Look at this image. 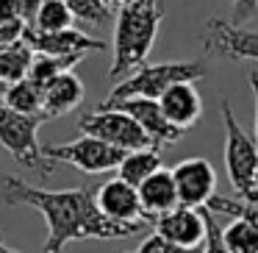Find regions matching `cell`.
<instances>
[{"label":"cell","mask_w":258,"mask_h":253,"mask_svg":"<svg viewBox=\"0 0 258 253\" xmlns=\"http://www.w3.org/2000/svg\"><path fill=\"white\" fill-rule=\"evenodd\" d=\"M128 3H134V0H106V6H108V12H119V9H125Z\"/></svg>","instance_id":"f546056e"},{"label":"cell","mask_w":258,"mask_h":253,"mask_svg":"<svg viewBox=\"0 0 258 253\" xmlns=\"http://www.w3.org/2000/svg\"><path fill=\"white\" fill-rule=\"evenodd\" d=\"M42 3H45V0H12L14 12H17L23 20H28V23L36 20V12L42 9Z\"/></svg>","instance_id":"83f0119b"},{"label":"cell","mask_w":258,"mask_h":253,"mask_svg":"<svg viewBox=\"0 0 258 253\" xmlns=\"http://www.w3.org/2000/svg\"><path fill=\"white\" fill-rule=\"evenodd\" d=\"M255 195H258V173H255Z\"/></svg>","instance_id":"d6a6232c"},{"label":"cell","mask_w":258,"mask_h":253,"mask_svg":"<svg viewBox=\"0 0 258 253\" xmlns=\"http://www.w3.org/2000/svg\"><path fill=\"white\" fill-rule=\"evenodd\" d=\"M175 184H178L180 206L206 209L217 197V167L203 156L183 159L172 167Z\"/></svg>","instance_id":"9c48e42d"},{"label":"cell","mask_w":258,"mask_h":253,"mask_svg":"<svg viewBox=\"0 0 258 253\" xmlns=\"http://www.w3.org/2000/svg\"><path fill=\"white\" fill-rule=\"evenodd\" d=\"M3 100L20 114H34V117H45V92L39 86H34L28 78L20 81V84L6 86V95ZM47 120V117H45Z\"/></svg>","instance_id":"d6986e66"},{"label":"cell","mask_w":258,"mask_h":253,"mask_svg":"<svg viewBox=\"0 0 258 253\" xmlns=\"http://www.w3.org/2000/svg\"><path fill=\"white\" fill-rule=\"evenodd\" d=\"M153 225H156V231L164 239H169L178 247H186L191 253L206 245V236H208L206 214L200 209H189V206H178L172 212L161 214Z\"/></svg>","instance_id":"7c38bea8"},{"label":"cell","mask_w":258,"mask_h":253,"mask_svg":"<svg viewBox=\"0 0 258 253\" xmlns=\"http://www.w3.org/2000/svg\"><path fill=\"white\" fill-rule=\"evenodd\" d=\"M0 203L36 209L45 217L47 239L39 253H64L70 242L78 239H125L142 228V225H122L108 220L97 209L92 186L39 189L17 175H3L0 178Z\"/></svg>","instance_id":"6da1fadb"},{"label":"cell","mask_w":258,"mask_h":253,"mask_svg":"<svg viewBox=\"0 0 258 253\" xmlns=\"http://www.w3.org/2000/svg\"><path fill=\"white\" fill-rule=\"evenodd\" d=\"M250 89H252V112H255V142H258V73L250 75Z\"/></svg>","instance_id":"f1b7e54d"},{"label":"cell","mask_w":258,"mask_h":253,"mask_svg":"<svg viewBox=\"0 0 258 253\" xmlns=\"http://www.w3.org/2000/svg\"><path fill=\"white\" fill-rule=\"evenodd\" d=\"M64 3L73 9L75 20H84V23H92V25H100L111 17L106 0H64Z\"/></svg>","instance_id":"7402d4cb"},{"label":"cell","mask_w":258,"mask_h":253,"mask_svg":"<svg viewBox=\"0 0 258 253\" xmlns=\"http://www.w3.org/2000/svg\"><path fill=\"white\" fill-rule=\"evenodd\" d=\"M84 81L75 75V70L58 75L50 86L45 89V117L47 120H56V117H64V114L75 112V109L84 103Z\"/></svg>","instance_id":"2e32d148"},{"label":"cell","mask_w":258,"mask_h":253,"mask_svg":"<svg viewBox=\"0 0 258 253\" xmlns=\"http://www.w3.org/2000/svg\"><path fill=\"white\" fill-rule=\"evenodd\" d=\"M206 78V64L203 62H164V64H145L136 70L131 78L114 84L103 106L131 100V97H147V100H161L164 92H169L178 84H195Z\"/></svg>","instance_id":"3957f363"},{"label":"cell","mask_w":258,"mask_h":253,"mask_svg":"<svg viewBox=\"0 0 258 253\" xmlns=\"http://www.w3.org/2000/svg\"><path fill=\"white\" fill-rule=\"evenodd\" d=\"M158 103H161V109H164V117H167L178 131H183V134L203 114V97H200V92L195 89V84L172 86L169 92H164V97Z\"/></svg>","instance_id":"9a60e30c"},{"label":"cell","mask_w":258,"mask_h":253,"mask_svg":"<svg viewBox=\"0 0 258 253\" xmlns=\"http://www.w3.org/2000/svg\"><path fill=\"white\" fill-rule=\"evenodd\" d=\"M47 123L45 117L20 114L0 97V147L12 153L20 167L39 175H50L56 164L45 156V147L39 145V128Z\"/></svg>","instance_id":"5b68a950"},{"label":"cell","mask_w":258,"mask_h":253,"mask_svg":"<svg viewBox=\"0 0 258 253\" xmlns=\"http://www.w3.org/2000/svg\"><path fill=\"white\" fill-rule=\"evenodd\" d=\"M222 239L230 253H258V223L247 217H233V223L222 228Z\"/></svg>","instance_id":"ffe728a7"},{"label":"cell","mask_w":258,"mask_h":253,"mask_svg":"<svg viewBox=\"0 0 258 253\" xmlns=\"http://www.w3.org/2000/svg\"><path fill=\"white\" fill-rule=\"evenodd\" d=\"M45 156L53 164H70L86 175H97L117 170L125 153L119 147L106 145L103 139H95V136H78V139L61 142V145H45Z\"/></svg>","instance_id":"52a82bcc"},{"label":"cell","mask_w":258,"mask_h":253,"mask_svg":"<svg viewBox=\"0 0 258 253\" xmlns=\"http://www.w3.org/2000/svg\"><path fill=\"white\" fill-rule=\"evenodd\" d=\"M164 6L158 0H134L117 12L114 25V59L108 67V78L114 84L131 78L136 70L147 64L158 28L164 23Z\"/></svg>","instance_id":"7a4b0ae2"},{"label":"cell","mask_w":258,"mask_h":253,"mask_svg":"<svg viewBox=\"0 0 258 253\" xmlns=\"http://www.w3.org/2000/svg\"><path fill=\"white\" fill-rule=\"evenodd\" d=\"M258 14V0H230V23L244 25Z\"/></svg>","instance_id":"4316f807"},{"label":"cell","mask_w":258,"mask_h":253,"mask_svg":"<svg viewBox=\"0 0 258 253\" xmlns=\"http://www.w3.org/2000/svg\"><path fill=\"white\" fill-rule=\"evenodd\" d=\"M78 128L84 136L103 139L106 145L119 147L122 153L153 147V142H150V136L145 134V128H142L131 114L119 112V109H95V112L84 114V117L78 120Z\"/></svg>","instance_id":"8992f818"},{"label":"cell","mask_w":258,"mask_h":253,"mask_svg":"<svg viewBox=\"0 0 258 253\" xmlns=\"http://www.w3.org/2000/svg\"><path fill=\"white\" fill-rule=\"evenodd\" d=\"M0 50H3V45H0Z\"/></svg>","instance_id":"836d02e7"},{"label":"cell","mask_w":258,"mask_h":253,"mask_svg":"<svg viewBox=\"0 0 258 253\" xmlns=\"http://www.w3.org/2000/svg\"><path fill=\"white\" fill-rule=\"evenodd\" d=\"M100 109H119V112L131 114L136 123L145 128V134L150 136L153 147H167L180 142L183 131H178L167 117H164V109L158 100H147V97H131V100L114 103V106H100Z\"/></svg>","instance_id":"4fadbf2b"},{"label":"cell","mask_w":258,"mask_h":253,"mask_svg":"<svg viewBox=\"0 0 258 253\" xmlns=\"http://www.w3.org/2000/svg\"><path fill=\"white\" fill-rule=\"evenodd\" d=\"M36 62V53L28 42H17V45H9L0 50V84H20L31 75V67Z\"/></svg>","instance_id":"e0dca14e"},{"label":"cell","mask_w":258,"mask_h":253,"mask_svg":"<svg viewBox=\"0 0 258 253\" xmlns=\"http://www.w3.org/2000/svg\"><path fill=\"white\" fill-rule=\"evenodd\" d=\"M158 170H161V153H158V147H142V150L125 153L122 164L117 167V175L139 189V186L145 184L150 175H156Z\"/></svg>","instance_id":"ac0fdd59"},{"label":"cell","mask_w":258,"mask_h":253,"mask_svg":"<svg viewBox=\"0 0 258 253\" xmlns=\"http://www.w3.org/2000/svg\"><path fill=\"white\" fill-rule=\"evenodd\" d=\"M203 47L208 56L230 62H258V31L233 25L230 20L208 17L203 25Z\"/></svg>","instance_id":"ba28073f"},{"label":"cell","mask_w":258,"mask_h":253,"mask_svg":"<svg viewBox=\"0 0 258 253\" xmlns=\"http://www.w3.org/2000/svg\"><path fill=\"white\" fill-rule=\"evenodd\" d=\"M225 125V170H228L230 186L236 189V197L250 206H258L255 195V173H258V142L250 136L241 123L236 120L228 100L219 103Z\"/></svg>","instance_id":"277c9868"},{"label":"cell","mask_w":258,"mask_h":253,"mask_svg":"<svg viewBox=\"0 0 258 253\" xmlns=\"http://www.w3.org/2000/svg\"><path fill=\"white\" fill-rule=\"evenodd\" d=\"M75 14L64 0H45L42 9L36 12L34 28L42 34H58V31H70L75 28Z\"/></svg>","instance_id":"44dd1931"},{"label":"cell","mask_w":258,"mask_h":253,"mask_svg":"<svg viewBox=\"0 0 258 253\" xmlns=\"http://www.w3.org/2000/svg\"><path fill=\"white\" fill-rule=\"evenodd\" d=\"M95 200H97V209H100L108 220H114V223H122V225L150 223V217H147L145 209H142L139 189L131 186L128 181H122L119 175H114V178L103 181V184L97 186Z\"/></svg>","instance_id":"30bf717a"},{"label":"cell","mask_w":258,"mask_h":253,"mask_svg":"<svg viewBox=\"0 0 258 253\" xmlns=\"http://www.w3.org/2000/svg\"><path fill=\"white\" fill-rule=\"evenodd\" d=\"M31 23L17 14H9V17H0V45L9 47V45H17V42L25 39Z\"/></svg>","instance_id":"cb8c5ba5"},{"label":"cell","mask_w":258,"mask_h":253,"mask_svg":"<svg viewBox=\"0 0 258 253\" xmlns=\"http://www.w3.org/2000/svg\"><path fill=\"white\" fill-rule=\"evenodd\" d=\"M125 253H191V250L172 245V242L164 239V236L158 234V231H153L150 236H145V239H142V245H139V247H134V250H125Z\"/></svg>","instance_id":"d4e9b609"},{"label":"cell","mask_w":258,"mask_h":253,"mask_svg":"<svg viewBox=\"0 0 258 253\" xmlns=\"http://www.w3.org/2000/svg\"><path fill=\"white\" fill-rule=\"evenodd\" d=\"M9 14H17L14 12V6H12V0H0V17H9ZM20 17V14H17Z\"/></svg>","instance_id":"4dcf8cb0"},{"label":"cell","mask_w":258,"mask_h":253,"mask_svg":"<svg viewBox=\"0 0 258 253\" xmlns=\"http://www.w3.org/2000/svg\"><path fill=\"white\" fill-rule=\"evenodd\" d=\"M206 209H211V212H219V214H230V217H247L252 220V223H258V206H250V203L239 200V197H214L211 203H208Z\"/></svg>","instance_id":"603a6c76"},{"label":"cell","mask_w":258,"mask_h":253,"mask_svg":"<svg viewBox=\"0 0 258 253\" xmlns=\"http://www.w3.org/2000/svg\"><path fill=\"white\" fill-rule=\"evenodd\" d=\"M139 197H142V209H145V214L150 217V223H156L161 214L178 209L180 197H178V184H175L172 170L161 167L156 175H150V178L139 186Z\"/></svg>","instance_id":"5bb4252c"},{"label":"cell","mask_w":258,"mask_h":253,"mask_svg":"<svg viewBox=\"0 0 258 253\" xmlns=\"http://www.w3.org/2000/svg\"><path fill=\"white\" fill-rule=\"evenodd\" d=\"M206 214V228H208V236H206V245H203L200 253H230L225 247V239H222V225L214 220V214H208V209H203Z\"/></svg>","instance_id":"484cf974"},{"label":"cell","mask_w":258,"mask_h":253,"mask_svg":"<svg viewBox=\"0 0 258 253\" xmlns=\"http://www.w3.org/2000/svg\"><path fill=\"white\" fill-rule=\"evenodd\" d=\"M0 253H20V250H14V247H9L6 242H3V236H0Z\"/></svg>","instance_id":"1f68e13d"},{"label":"cell","mask_w":258,"mask_h":253,"mask_svg":"<svg viewBox=\"0 0 258 253\" xmlns=\"http://www.w3.org/2000/svg\"><path fill=\"white\" fill-rule=\"evenodd\" d=\"M25 42L34 47L36 56H53V59H86V53H103L106 50V42L95 39V36L84 34L78 28L70 31H58V34H42L34 25L25 34Z\"/></svg>","instance_id":"8fae6325"}]
</instances>
